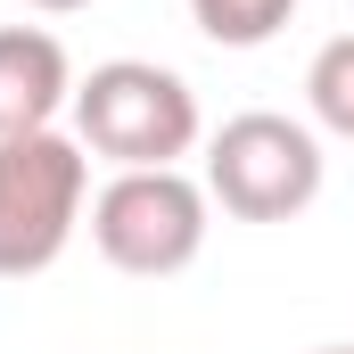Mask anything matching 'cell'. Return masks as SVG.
<instances>
[{
  "label": "cell",
  "instance_id": "obj_3",
  "mask_svg": "<svg viewBox=\"0 0 354 354\" xmlns=\"http://www.w3.org/2000/svg\"><path fill=\"white\" fill-rule=\"evenodd\" d=\"M206 198H223V214L239 223H288L322 198V149L305 124L288 115H231L214 132V157H206Z\"/></svg>",
  "mask_w": 354,
  "mask_h": 354
},
{
  "label": "cell",
  "instance_id": "obj_2",
  "mask_svg": "<svg viewBox=\"0 0 354 354\" xmlns=\"http://www.w3.org/2000/svg\"><path fill=\"white\" fill-rule=\"evenodd\" d=\"M83 140L66 132H25V140H0V280H25V272H50L66 256L75 223H83Z\"/></svg>",
  "mask_w": 354,
  "mask_h": 354
},
{
  "label": "cell",
  "instance_id": "obj_9",
  "mask_svg": "<svg viewBox=\"0 0 354 354\" xmlns=\"http://www.w3.org/2000/svg\"><path fill=\"white\" fill-rule=\"evenodd\" d=\"M322 354H354V346H322Z\"/></svg>",
  "mask_w": 354,
  "mask_h": 354
},
{
  "label": "cell",
  "instance_id": "obj_7",
  "mask_svg": "<svg viewBox=\"0 0 354 354\" xmlns=\"http://www.w3.org/2000/svg\"><path fill=\"white\" fill-rule=\"evenodd\" d=\"M305 99H313V115H322L330 132L354 140V33L322 41V58H313V75H305Z\"/></svg>",
  "mask_w": 354,
  "mask_h": 354
},
{
  "label": "cell",
  "instance_id": "obj_8",
  "mask_svg": "<svg viewBox=\"0 0 354 354\" xmlns=\"http://www.w3.org/2000/svg\"><path fill=\"white\" fill-rule=\"evenodd\" d=\"M33 8H50V17H66V8H91V0H33Z\"/></svg>",
  "mask_w": 354,
  "mask_h": 354
},
{
  "label": "cell",
  "instance_id": "obj_6",
  "mask_svg": "<svg viewBox=\"0 0 354 354\" xmlns=\"http://www.w3.org/2000/svg\"><path fill=\"white\" fill-rule=\"evenodd\" d=\"M288 8L297 0H189V17H198V33L214 50H264L272 33L288 25Z\"/></svg>",
  "mask_w": 354,
  "mask_h": 354
},
{
  "label": "cell",
  "instance_id": "obj_5",
  "mask_svg": "<svg viewBox=\"0 0 354 354\" xmlns=\"http://www.w3.org/2000/svg\"><path fill=\"white\" fill-rule=\"evenodd\" d=\"M66 91H75V66H66L58 33H41V25H8L0 33V140L50 132Z\"/></svg>",
  "mask_w": 354,
  "mask_h": 354
},
{
  "label": "cell",
  "instance_id": "obj_4",
  "mask_svg": "<svg viewBox=\"0 0 354 354\" xmlns=\"http://www.w3.org/2000/svg\"><path fill=\"white\" fill-rule=\"evenodd\" d=\"M91 239L99 256L132 280H165L206 248V189L174 165H149V174H115L91 206Z\"/></svg>",
  "mask_w": 354,
  "mask_h": 354
},
{
  "label": "cell",
  "instance_id": "obj_1",
  "mask_svg": "<svg viewBox=\"0 0 354 354\" xmlns=\"http://www.w3.org/2000/svg\"><path fill=\"white\" fill-rule=\"evenodd\" d=\"M75 124H83V149L124 165V174H149V165H174L198 140V99L174 66H149V58H107L91 66V83L75 91Z\"/></svg>",
  "mask_w": 354,
  "mask_h": 354
}]
</instances>
